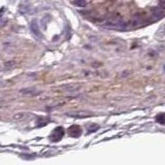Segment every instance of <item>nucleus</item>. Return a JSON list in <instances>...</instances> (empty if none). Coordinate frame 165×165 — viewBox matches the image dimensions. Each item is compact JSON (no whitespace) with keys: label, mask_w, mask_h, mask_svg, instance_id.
Masks as SVG:
<instances>
[{"label":"nucleus","mask_w":165,"mask_h":165,"mask_svg":"<svg viewBox=\"0 0 165 165\" xmlns=\"http://www.w3.org/2000/svg\"><path fill=\"white\" fill-rule=\"evenodd\" d=\"M102 27L106 29H115V30H125L128 28V24H126L125 22L117 18L109 19V20L105 21L104 24L102 25Z\"/></svg>","instance_id":"1"},{"label":"nucleus","mask_w":165,"mask_h":165,"mask_svg":"<svg viewBox=\"0 0 165 165\" xmlns=\"http://www.w3.org/2000/svg\"><path fill=\"white\" fill-rule=\"evenodd\" d=\"M145 23L144 18L142 17L140 14H138L136 16H134L133 19L131 20L130 24H128V28H135V27H140V26L144 25Z\"/></svg>","instance_id":"2"},{"label":"nucleus","mask_w":165,"mask_h":165,"mask_svg":"<svg viewBox=\"0 0 165 165\" xmlns=\"http://www.w3.org/2000/svg\"><path fill=\"white\" fill-rule=\"evenodd\" d=\"M152 15H153L154 20H159V19L165 17V9L162 7H156L152 11Z\"/></svg>","instance_id":"3"},{"label":"nucleus","mask_w":165,"mask_h":165,"mask_svg":"<svg viewBox=\"0 0 165 165\" xmlns=\"http://www.w3.org/2000/svg\"><path fill=\"white\" fill-rule=\"evenodd\" d=\"M30 29H31L32 33H33L35 36H37V37L41 36L40 31H39V26H38V23L36 20H33L30 23Z\"/></svg>","instance_id":"4"},{"label":"nucleus","mask_w":165,"mask_h":165,"mask_svg":"<svg viewBox=\"0 0 165 165\" xmlns=\"http://www.w3.org/2000/svg\"><path fill=\"white\" fill-rule=\"evenodd\" d=\"M22 94H25V95H34V94H37V93H39V91H37L35 88H26L23 89L20 91Z\"/></svg>","instance_id":"5"},{"label":"nucleus","mask_w":165,"mask_h":165,"mask_svg":"<svg viewBox=\"0 0 165 165\" xmlns=\"http://www.w3.org/2000/svg\"><path fill=\"white\" fill-rule=\"evenodd\" d=\"M72 4L76 7H86L87 1L86 0H72Z\"/></svg>","instance_id":"6"},{"label":"nucleus","mask_w":165,"mask_h":165,"mask_svg":"<svg viewBox=\"0 0 165 165\" xmlns=\"http://www.w3.org/2000/svg\"><path fill=\"white\" fill-rule=\"evenodd\" d=\"M159 5H160V7H162V8L165 9V0H160Z\"/></svg>","instance_id":"7"}]
</instances>
